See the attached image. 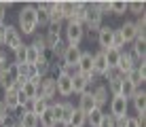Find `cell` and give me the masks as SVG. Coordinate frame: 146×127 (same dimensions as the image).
I'll return each instance as SVG.
<instances>
[{
  "label": "cell",
  "mask_w": 146,
  "mask_h": 127,
  "mask_svg": "<svg viewBox=\"0 0 146 127\" xmlns=\"http://www.w3.org/2000/svg\"><path fill=\"white\" fill-rule=\"evenodd\" d=\"M17 30L21 36H34L38 32V19H36V7L34 2H28L17 13Z\"/></svg>",
  "instance_id": "6da1fadb"
},
{
  "label": "cell",
  "mask_w": 146,
  "mask_h": 127,
  "mask_svg": "<svg viewBox=\"0 0 146 127\" xmlns=\"http://www.w3.org/2000/svg\"><path fill=\"white\" fill-rule=\"evenodd\" d=\"M49 110L53 112L55 121H57V125L62 127V125L70 123V116H72V112H74V104H72V102H68V100H62V102L53 100L51 106H49Z\"/></svg>",
  "instance_id": "7a4b0ae2"
},
{
  "label": "cell",
  "mask_w": 146,
  "mask_h": 127,
  "mask_svg": "<svg viewBox=\"0 0 146 127\" xmlns=\"http://www.w3.org/2000/svg\"><path fill=\"white\" fill-rule=\"evenodd\" d=\"M23 45V36L21 32L17 30V25L13 23H7V28H4V40H2V49L9 51V53H13L17 47H21Z\"/></svg>",
  "instance_id": "3957f363"
},
{
  "label": "cell",
  "mask_w": 146,
  "mask_h": 127,
  "mask_svg": "<svg viewBox=\"0 0 146 127\" xmlns=\"http://www.w3.org/2000/svg\"><path fill=\"white\" fill-rule=\"evenodd\" d=\"M64 40L66 45H80L85 38V28L80 23H74V21H66L64 23Z\"/></svg>",
  "instance_id": "277c9868"
},
{
  "label": "cell",
  "mask_w": 146,
  "mask_h": 127,
  "mask_svg": "<svg viewBox=\"0 0 146 127\" xmlns=\"http://www.w3.org/2000/svg\"><path fill=\"white\" fill-rule=\"evenodd\" d=\"M108 114L112 119H121V116H129V100L123 95H114L108 102Z\"/></svg>",
  "instance_id": "5b68a950"
},
{
  "label": "cell",
  "mask_w": 146,
  "mask_h": 127,
  "mask_svg": "<svg viewBox=\"0 0 146 127\" xmlns=\"http://www.w3.org/2000/svg\"><path fill=\"white\" fill-rule=\"evenodd\" d=\"M55 95H57V89H55V76H44V78L38 80V98L47 100V102H53Z\"/></svg>",
  "instance_id": "8992f818"
},
{
  "label": "cell",
  "mask_w": 146,
  "mask_h": 127,
  "mask_svg": "<svg viewBox=\"0 0 146 127\" xmlns=\"http://www.w3.org/2000/svg\"><path fill=\"white\" fill-rule=\"evenodd\" d=\"M95 83H98V76H85V74L78 72L72 78V93L80 95V93H85V91H89Z\"/></svg>",
  "instance_id": "52a82bcc"
},
{
  "label": "cell",
  "mask_w": 146,
  "mask_h": 127,
  "mask_svg": "<svg viewBox=\"0 0 146 127\" xmlns=\"http://www.w3.org/2000/svg\"><path fill=\"white\" fill-rule=\"evenodd\" d=\"M2 102H4L7 110H9V112H11L13 116H19V114H21V108H19V89H17V87L4 91Z\"/></svg>",
  "instance_id": "ba28073f"
},
{
  "label": "cell",
  "mask_w": 146,
  "mask_h": 127,
  "mask_svg": "<svg viewBox=\"0 0 146 127\" xmlns=\"http://www.w3.org/2000/svg\"><path fill=\"white\" fill-rule=\"evenodd\" d=\"M112 36H114V28L112 25H102L95 34V43H98L100 51H108L112 49Z\"/></svg>",
  "instance_id": "9c48e42d"
},
{
  "label": "cell",
  "mask_w": 146,
  "mask_h": 127,
  "mask_svg": "<svg viewBox=\"0 0 146 127\" xmlns=\"http://www.w3.org/2000/svg\"><path fill=\"white\" fill-rule=\"evenodd\" d=\"M104 78H106V89H108L110 98L119 95V93H121V85H123V78H125V76H121L117 70H108V72L104 74Z\"/></svg>",
  "instance_id": "30bf717a"
},
{
  "label": "cell",
  "mask_w": 146,
  "mask_h": 127,
  "mask_svg": "<svg viewBox=\"0 0 146 127\" xmlns=\"http://www.w3.org/2000/svg\"><path fill=\"white\" fill-rule=\"evenodd\" d=\"M91 95H93V100H95V106H98L100 110H104V106L110 102V93H108V89H106V85H102V83H95L91 89Z\"/></svg>",
  "instance_id": "8fae6325"
},
{
  "label": "cell",
  "mask_w": 146,
  "mask_h": 127,
  "mask_svg": "<svg viewBox=\"0 0 146 127\" xmlns=\"http://www.w3.org/2000/svg\"><path fill=\"white\" fill-rule=\"evenodd\" d=\"M62 32H64V25H49V28L42 32L44 34V40H47V49L49 51H51L57 43H62V40H64V34Z\"/></svg>",
  "instance_id": "7c38bea8"
},
{
  "label": "cell",
  "mask_w": 146,
  "mask_h": 127,
  "mask_svg": "<svg viewBox=\"0 0 146 127\" xmlns=\"http://www.w3.org/2000/svg\"><path fill=\"white\" fill-rule=\"evenodd\" d=\"M38 80L40 78H34V80H19L17 89H19V95L26 100H34L38 98Z\"/></svg>",
  "instance_id": "4fadbf2b"
},
{
  "label": "cell",
  "mask_w": 146,
  "mask_h": 127,
  "mask_svg": "<svg viewBox=\"0 0 146 127\" xmlns=\"http://www.w3.org/2000/svg\"><path fill=\"white\" fill-rule=\"evenodd\" d=\"M76 68H78V72L85 74V76H95L93 74V53L91 51H83V53H80V59H78Z\"/></svg>",
  "instance_id": "5bb4252c"
},
{
  "label": "cell",
  "mask_w": 146,
  "mask_h": 127,
  "mask_svg": "<svg viewBox=\"0 0 146 127\" xmlns=\"http://www.w3.org/2000/svg\"><path fill=\"white\" fill-rule=\"evenodd\" d=\"M17 72H15V64L11 66L9 70H4V72H0V89L2 91H9L13 87H17Z\"/></svg>",
  "instance_id": "9a60e30c"
},
{
  "label": "cell",
  "mask_w": 146,
  "mask_h": 127,
  "mask_svg": "<svg viewBox=\"0 0 146 127\" xmlns=\"http://www.w3.org/2000/svg\"><path fill=\"white\" fill-rule=\"evenodd\" d=\"M125 78H127L135 89H142V85H144V80H146V64L135 66V68H133L127 76H125Z\"/></svg>",
  "instance_id": "2e32d148"
},
{
  "label": "cell",
  "mask_w": 146,
  "mask_h": 127,
  "mask_svg": "<svg viewBox=\"0 0 146 127\" xmlns=\"http://www.w3.org/2000/svg\"><path fill=\"white\" fill-rule=\"evenodd\" d=\"M80 53H83L80 45H68L66 51H64L62 64H66V66H76V64H78V59H80Z\"/></svg>",
  "instance_id": "e0dca14e"
},
{
  "label": "cell",
  "mask_w": 146,
  "mask_h": 127,
  "mask_svg": "<svg viewBox=\"0 0 146 127\" xmlns=\"http://www.w3.org/2000/svg\"><path fill=\"white\" fill-rule=\"evenodd\" d=\"M55 89H57V95L70 98L72 95V78H68L64 74H57L55 76Z\"/></svg>",
  "instance_id": "ac0fdd59"
},
{
  "label": "cell",
  "mask_w": 146,
  "mask_h": 127,
  "mask_svg": "<svg viewBox=\"0 0 146 127\" xmlns=\"http://www.w3.org/2000/svg\"><path fill=\"white\" fill-rule=\"evenodd\" d=\"M119 34L123 36L125 45H131L133 40H135V36H138V32H135V25H133V19H127V21H123V23H121Z\"/></svg>",
  "instance_id": "d6986e66"
},
{
  "label": "cell",
  "mask_w": 146,
  "mask_h": 127,
  "mask_svg": "<svg viewBox=\"0 0 146 127\" xmlns=\"http://www.w3.org/2000/svg\"><path fill=\"white\" fill-rule=\"evenodd\" d=\"M76 108H78L83 114H89L93 108H98V106H95L93 95H91V91H85V93H80V95H78V104H76Z\"/></svg>",
  "instance_id": "ffe728a7"
},
{
  "label": "cell",
  "mask_w": 146,
  "mask_h": 127,
  "mask_svg": "<svg viewBox=\"0 0 146 127\" xmlns=\"http://www.w3.org/2000/svg\"><path fill=\"white\" fill-rule=\"evenodd\" d=\"M108 72V64H106V57H104V51H95L93 53V74L95 76H104Z\"/></svg>",
  "instance_id": "44dd1931"
},
{
  "label": "cell",
  "mask_w": 146,
  "mask_h": 127,
  "mask_svg": "<svg viewBox=\"0 0 146 127\" xmlns=\"http://www.w3.org/2000/svg\"><path fill=\"white\" fill-rule=\"evenodd\" d=\"M129 102H131L135 114H146V91L144 89H138L131 95V100H129Z\"/></svg>",
  "instance_id": "7402d4cb"
},
{
  "label": "cell",
  "mask_w": 146,
  "mask_h": 127,
  "mask_svg": "<svg viewBox=\"0 0 146 127\" xmlns=\"http://www.w3.org/2000/svg\"><path fill=\"white\" fill-rule=\"evenodd\" d=\"M133 68H135V64H133V59L129 57V53L127 51H121V59H119V66H117V72L121 76H127Z\"/></svg>",
  "instance_id": "603a6c76"
},
{
  "label": "cell",
  "mask_w": 146,
  "mask_h": 127,
  "mask_svg": "<svg viewBox=\"0 0 146 127\" xmlns=\"http://www.w3.org/2000/svg\"><path fill=\"white\" fill-rule=\"evenodd\" d=\"M49 21H51V25H64L66 23L64 21V15H62V0L53 2L51 11H49Z\"/></svg>",
  "instance_id": "cb8c5ba5"
},
{
  "label": "cell",
  "mask_w": 146,
  "mask_h": 127,
  "mask_svg": "<svg viewBox=\"0 0 146 127\" xmlns=\"http://www.w3.org/2000/svg\"><path fill=\"white\" fill-rule=\"evenodd\" d=\"M49 106H51V102H47L42 98H34L32 104H30V112H32L34 116H40L42 112H47V110H49Z\"/></svg>",
  "instance_id": "d4e9b609"
},
{
  "label": "cell",
  "mask_w": 146,
  "mask_h": 127,
  "mask_svg": "<svg viewBox=\"0 0 146 127\" xmlns=\"http://www.w3.org/2000/svg\"><path fill=\"white\" fill-rule=\"evenodd\" d=\"M34 70H36V76H38V78H44V76L51 74V62L47 59V55H42V57L34 64Z\"/></svg>",
  "instance_id": "484cf974"
},
{
  "label": "cell",
  "mask_w": 146,
  "mask_h": 127,
  "mask_svg": "<svg viewBox=\"0 0 146 127\" xmlns=\"http://www.w3.org/2000/svg\"><path fill=\"white\" fill-rule=\"evenodd\" d=\"M15 123L19 127H38V116H34L32 112H21Z\"/></svg>",
  "instance_id": "4316f807"
},
{
  "label": "cell",
  "mask_w": 146,
  "mask_h": 127,
  "mask_svg": "<svg viewBox=\"0 0 146 127\" xmlns=\"http://www.w3.org/2000/svg\"><path fill=\"white\" fill-rule=\"evenodd\" d=\"M104 57H106L108 70H117L119 59H121V51H117V49H108V51H104Z\"/></svg>",
  "instance_id": "83f0119b"
},
{
  "label": "cell",
  "mask_w": 146,
  "mask_h": 127,
  "mask_svg": "<svg viewBox=\"0 0 146 127\" xmlns=\"http://www.w3.org/2000/svg\"><path fill=\"white\" fill-rule=\"evenodd\" d=\"M30 45H32V47L36 49L40 55H44V53L49 51V49H47V40H44V34H42V32H36V34H34V36H32V43H30Z\"/></svg>",
  "instance_id": "f1b7e54d"
},
{
  "label": "cell",
  "mask_w": 146,
  "mask_h": 127,
  "mask_svg": "<svg viewBox=\"0 0 146 127\" xmlns=\"http://www.w3.org/2000/svg\"><path fill=\"white\" fill-rule=\"evenodd\" d=\"M74 11H76V2L74 0H62V15L64 21H70L74 17Z\"/></svg>",
  "instance_id": "f546056e"
},
{
  "label": "cell",
  "mask_w": 146,
  "mask_h": 127,
  "mask_svg": "<svg viewBox=\"0 0 146 127\" xmlns=\"http://www.w3.org/2000/svg\"><path fill=\"white\" fill-rule=\"evenodd\" d=\"M125 13H127V2H125V0H112V2H110V15L123 17Z\"/></svg>",
  "instance_id": "4dcf8cb0"
},
{
  "label": "cell",
  "mask_w": 146,
  "mask_h": 127,
  "mask_svg": "<svg viewBox=\"0 0 146 127\" xmlns=\"http://www.w3.org/2000/svg\"><path fill=\"white\" fill-rule=\"evenodd\" d=\"M70 125L72 127H85L87 125V114H83L76 106H74V112H72V116H70Z\"/></svg>",
  "instance_id": "1f68e13d"
},
{
  "label": "cell",
  "mask_w": 146,
  "mask_h": 127,
  "mask_svg": "<svg viewBox=\"0 0 146 127\" xmlns=\"http://www.w3.org/2000/svg\"><path fill=\"white\" fill-rule=\"evenodd\" d=\"M38 127H57V121H55L51 110H47V112H42L38 116Z\"/></svg>",
  "instance_id": "d6a6232c"
},
{
  "label": "cell",
  "mask_w": 146,
  "mask_h": 127,
  "mask_svg": "<svg viewBox=\"0 0 146 127\" xmlns=\"http://www.w3.org/2000/svg\"><path fill=\"white\" fill-rule=\"evenodd\" d=\"M102 116H104V110L93 108L91 112L87 114V125H89V127H100V123H102Z\"/></svg>",
  "instance_id": "836d02e7"
},
{
  "label": "cell",
  "mask_w": 146,
  "mask_h": 127,
  "mask_svg": "<svg viewBox=\"0 0 146 127\" xmlns=\"http://www.w3.org/2000/svg\"><path fill=\"white\" fill-rule=\"evenodd\" d=\"M127 13H131L133 17L144 15V0H133V2H127Z\"/></svg>",
  "instance_id": "e575fe53"
},
{
  "label": "cell",
  "mask_w": 146,
  "mask_h": 127,
  "mask_svg": "<svg viewBox=\"0 0 146 127\" xmlns=\"http://www.w3.org/2000/svg\"><path fill=\"white\" fill-rule=\"evenodd\" d=\"M40 57H42V55H40L38 51L32 47V45H26V64H28V66H34Z\"/></svg>",
  "instance_id": "d590c367"
},
{
  "label": "cell",
  "mask_w": 146,
  "mask_h": 127,
  "mask_svg": "<svg viewBox=\"0 0 146 127\" xmlns=\"http://www.w3.org/2000/svg\"><path fill=\"white\" fill-rule=\"evenodd\" d=\"M13 66V57L9 51H4L2 47H0V72H4V70H9Z\"/></svg>",
  "instance_id": "8d00e7d4"
},
{
  "label": "cell",
  "mask_w": 146,
  "mask_h": 127,
  "mask_svg": "<svg viewBox=\"0 0 146 127\" xmlns=\"http://www.w3.org/2000/svg\"><path fill=\"white\" fill-rule=\"evenodd\" d=\"M36 19H38V28L47 30L51 21H49V11H44V9H36Z\"/></svg>",
  "instance_id": "74e56055"
},
{
  "label": "cell",
  "mask_w": 146,
  "mask_h": 127,
  "mask_svg": "<svg viewBox=\"0 0 146 127\" xmlns=\"http://www.w3.org/2000/svg\"><path fill=\"white\" fill-rule=\"evenodd\" d=\"M135 91H138V89H135L127 78H123V85H121V93H119V95H123L125 100H131V95L135 93Z\"/></svg>",
  "instance_id": "f35d334b"
},
{
  "label": "cell",
  "mask_w": 146,
  "mask_h": 127,
  "mask_svg": "<svg viewBox=\"0 0 146 127\" xmlns=\"http://www.w3.org/2000/svg\"><path fill=\"white\" fill-rule=\"evenodd\" d=\"M11 57H13V64H26V43L15 49L11 53Z\"/></svg>",
  "instance_id": "ab89813d"
},
{
  "label": "cell",
  "mask_w": 146,
  "mask_h": 127,
  "mask_svg": "<svg viewBox=\"0 0 146 127\" xmlns=\"http://www.w3.org/2000/svg\"><path fill=\"white\" fill-rule=\"evenodd\" d=\"M95 9L100 11V15H110V0H98V2H93Z\"/></svg>",
  "instance_id": "60d3db41"
},
{
  "label": "cell",
  "mask_w": 146,
  "mask_h": 127,
  "mask_svg": "<svg viewBox=\"0 0 146 127\" xmlns=\"http://www.w3.org/2000/svg\"><path fill=\"white\" fill-rule=\"evenodd\" d=\"M123 47H125V40H123V36L119 34V30H114V36H112V49L123 51Z\"/></svg>",
  "instance_id": "b9f144b4"
},
{
  "label": "cell",
  "mask_w": 146,
  "mask_h": 127,
  "mask_svg": "<svg viewBox=\"0 0 146 127\" xmlns=\"http://www.w3.org/2000/svg\"><path fill=\"white\" fill-rule=\"evenodd\" d=\"M9 119H11V112H9V110H7V106H4V102L0 100V127H2L4 123H7Z\"/></svg>",
  "instance_id": "7bdbcfd3"
},
{
  "label": "cell",
  "mask_w": 146,
  "mask_h": 127,
  "mask_svg": "<svg viewBox=\"0 0 146 127\" xmlns=\"http://www.w3.org/2000/svg\"><path fill=\"white\" fill-rule=\"evenodd\" d=\"M100 127H114V119L110 116L108 112H104V116H102V123H100Z\"/></svg>",
  "instance_id": "ee69618b"
},
{
  "label": "cell",
  "mask_w": 146,
  "mask_h": 127,
  "mask_svg": "<svg viewBox=\"0 0 146 127\" xmlns=\"http://www.w3.org/2000/svg\"><path fill=\"white\" fill-rule=\"evenodd\" d=\"M7 23V4L0 2V25Z\"/></svg>",
  "instance_id": "f6af8a7d"
},
{
  "label": "cell",
  "mask_w": 146,
  "mask_h": 127,
  "mask_svg": "<svg viewBox=\"0 0 146 127\" xmlns=\"http://www.w3.org/2000/svg\"><path fill=\"white\" fill-rule=\"evenodd\" d=\"M4 28H7V23L0 25V47H2V40H4Z\"/></svg>",
  "instance_id": "bcb514c9"
},
{
  "label": "cell",
  "mask_w": 146,
  "mask_h": 127,
  "mask_svg": "<svg viewBox=\"0 0 146 127\" xmlns=\"http://www.w3.org/2000/svg\"><path fill=\"white\" fill-rule=\"evenodd\" d=\"M62 127H72V125H70V123H66V125H62Z\"/></svg>",
  "instance_id": "7dc6e473"
},
{
  "label": "cell",
  "mask_w": 146,
  "mask_h": 127,
  "mask_svg": "<svg viewBox=\"0 0 146 127\" xmlns=\"http://www.w3.org/2000/svg\"><path fill=\"white\" fill-rule=\"evenodd\" d=\"M15 127H19V125H17V123H15Z\"/></svg>",
  "instance_id": "c3c4849f"
}]
</instances>
